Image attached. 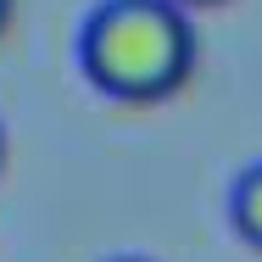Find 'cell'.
<instances>
[{"label": "cell", "mask_w": 262, "mask_h": 262, "mask_svg": "<svg viewBox=\"0 0 262 262\" xmlns=\"http://www.w3.org/2000/svg\"><path fill=\"white\" fill-rule=\"evenodd\" d=\"M195 23L179 0H101L78 34V67L106 101L157 106L195 73Z\"/></svg>", "instance_id": "obj_1"}, {"label": "cell", "mask_w": 262, "mask_h": 262, "mask_svg": "<svg viewBox=\"0 0 262 262\" xmlns=\"http://www.w3.org/2000/svg\"><path fill=\"white\" fill-rule=\"evenodd\" d=\"M229 223H234V234L246 246L262 251V162L234 179V190H229Z\"/></svg>", "instance_id": "obj_2"}, {"label": "cell", "mask_w": 262, "mask_h": 262, "mask_svg": "<svg viewBox=\"0 0 262 262\" xmlns=\"http://www.w3.org/2000/svg\"><path fill=\"white\" fill-rule=\"evenodd\" d=\"M11 11H17V0H0V39H6V28H11Z\"/></svg>", "instance_id": "obj_3"}, {"label": "cell", "mask_w": 262, "mask_h": 262, "mask_svg": "<svg viewBox=\"0 0 262 262\" xmlns=\"http://www.w3.org/2000/svg\"><path fill=\"white\" fill-rule=\"evenodd\" d=\"M179 6H190V11H207V6H229V0H179Z\"/></svg>", "instance_id": "obj_4"}, {"label": "cell", "mask_w": 262, "mask_h": 262, "mask_svg": "<svg viewBox=\"0 0 262 262\" xmlns=\"http://www.w3.org/2000/svg\"><path fill=\"white\" fill-rule=\"evenodd\" d=\"M112 262H151V257H112Z\"/></svg>", "instance_id": "obj_5"}, {"label": "cell", "mask_w": 262, "mask_h": 262, "mask_svg": "<svg viewBox=\"0 0 262 262\" xmlns=\"http://www.w3.org/2000/svg\"><path fill=\"white\" fill-rule=\"evenodd\" d=\"M0 162H6V128H0Z\"/></svg>", "instance_id": "obj_6"}]
</instances>
